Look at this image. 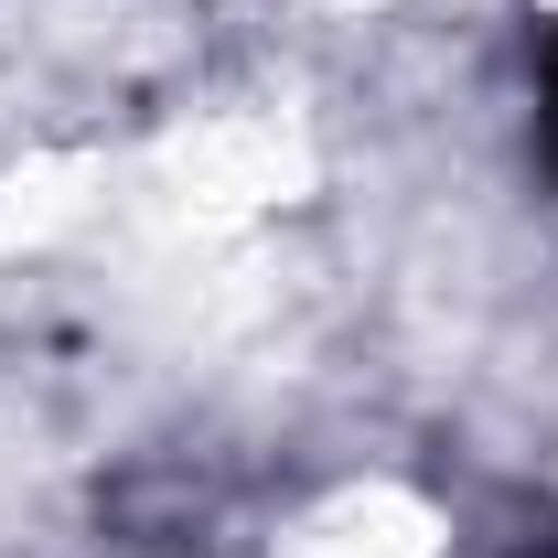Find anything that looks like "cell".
I'll use <instances>...</instances> for the list:
<instances>
[{
    "label": "cell",
    "instance_id": "obj_1",
    "mask_svg": "<svg viewBox=\"0 0 558 558\" xmlns=\"http://www.w3.org/2000/svg\"><path fill=\"white\" fill-rule=\"evenodd\" d=\"M537 97H548V161H558V33H537Z\"/></svg>",
    "mask_w": 558,
    "mask_h": 558
}]
</instances>
